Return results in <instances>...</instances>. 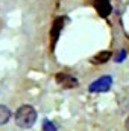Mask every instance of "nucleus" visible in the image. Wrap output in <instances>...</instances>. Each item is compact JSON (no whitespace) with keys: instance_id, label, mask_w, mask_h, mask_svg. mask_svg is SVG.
<instances>
[{"instance_id":"7ed1b4c3","label":"nucleus","mask_w":129,"mask_h":131,"mask_svg":"<svg viewBox=\"0 0 129 131\" xmlns=\"http://www.w3.org/2000/svg\"><path fill=\"white\" fill-rule=\"evenodd\" d=\"M55 81H56L61 87H64V89H73V87L78 85V79H76L74 76L68 75V73H64V72L56 73V75H55Z\"/></svg>"},{"instance_id":"0eeeda50","label":"nucleus","mask_w":129,"mask_h":131,"mask_svg":"<svg viewBox=\"0 0 129 131\" xmlns=\"http://www.w3.org/2000/svg\"><path fill=\"white\" fill-rule=\"evenodd\" d=\"M11 116H12L11 110H9L6 105L0 104V125L8 124V122H9V119H11Z\"/></svg>"},{"instance_id":"20e7f679","label":"nucleus","mask_w":129,"mask_h":131,"mask_svg":"<svg viewBox=\"0 0 129 131\" xmlns=\"http://www.w3.org/2000/svg\"><path fill=\"white\" fill-rule=\"evenodd\" d=\"M93 6H94V9L97 11V14L100 17H108L112 12V6H111L109 0H94Z\"/></svg>"},{"instance_id":"39448f33","label":"nucleus","mask_w":129,"mask_h":131,"mask_svg":"<svg viewBox=\"0 0 129 131\" xmlns=\"http://www.w3.org/2000/svg\"><path fill=\"white\" fill-rule=\"evenodd\" d=\"M64 23H65V18H64V17H58V18L53 21V25H52V31H50L52 46L56 43V40H58L59 34H61V31H62V28H64Z\"/></svg>"},{"instance_id":"1a4fd4ad","label":"nucleus","mask_w":129,"mask_h":131,"mask_svg":"<svg viewBox=\"0 0 129 131\" xmlns=\"http://www.w3.org/2000/svg\"><path fill=\"white\" fill-rule=\"evenodd\" d=\"M125 127H126V130L129 131V116L126 117V121H125Z\"/></svg>"},{"instance_id":"f03ea898","label":"nucleus","mask_w":129,"mask_h":131,"mask_svg":"<svg viewBox=\"0 0 129 131\" xmlns=\"http://www.w3.org/2000/svg\"><path fill=\"white\" fill-rule=\"evenodd\" d=\"M112 85V78L109 75H105V76H100L99 79H96L94 82L90 84L88 90L91 93H103V92H108Z\"/></svg>"},{"instance_id":"f257e3e1","label":"nucleus","mask_w":129,"mask_h":131,"mask_svg":"<svg viewBox=\"0 0 129 131\" xmlns=\"http://www.w3.org/2000/svg\"><path fill=\"white\" fill-rule=\"evenodd\" d=\"M14 117H15L17 127H20L23 130H29L35 125V122L38 119V113L32 105H21L20 108H17Z\"/></svg>"},{"instance_id":"6e6552de","label":"nucleus","mask_w":129,"mask_h":131,"mask_svg":"<svg viewBox=\"0 0 129 131\" xmlns=\"http://www.w3.org/2000/svg\"><path fill=\"white\" fill-rule=\"evenodd\" d=\"M43 131H56V127L50 122V121H46L43 124Z\"/></svg>"},{"instance_id":"423d86ee","label":"nucleus","mask_w":129,"mask_h":131,"mask_svg":"<svg viewBox=\"0 0 129 131\" xmlns=\"http://www.w3.org/2000/svg\"><path fill=\"white\" fill-rule=\"evenodd\" d=\"M109 58H111V52H109V50H102V52L96 53V55L91 58V63H93V64H105Z\"/></svg>"}]
</instances>
